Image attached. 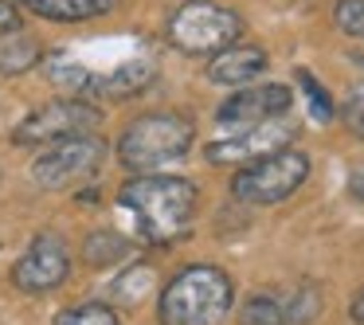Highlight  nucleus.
I'll return each instance as SVG.
<instances>
[{
	"instance_id": "9",
	"label": "nucleus",
	"mask_w": 364,
	"mask_h": 325,
	"mask_svg": "<svg viewBox=\"0 0 364 325\" xmlns=\"http://www.w3.org/2000/svg\"><path fill=\"white\" fill-rule=\"evenodd\" d=\"M67 275H71V251H67L63 239L48 235V231L36 235L12 267V282L24 294H48L55 286H63Z\"/></svg>"
},
{
	"instance_id": "20",
	"label": "nucleus",
	"mask_w": 364,
	"mask_h": 325,
	"mask_svg": "<svg viewBox=\"0 0 364 325\" xmlns=\"http://www.w3.org/2000/svg\"><path fill=\"white\" fill-rule=\"evenodd\" d=\"M298 87H301V95H306V102H309V118L333 122V114H337V106H333V95L314 79V75L306 71V67H298Z\"/></svg>"
},
{
	"instance_id": "25",
	"label": "nucleus",
	"mask_w": 364,
	"mask_h": 325,
	"mask_svg": "<svg viewBox=\"0 0 364 325\" xmlns=\"http://www.w3.org/2000/svg\"><path fill=\"white\" fill-rule=\"evenodd\" d=\"M348 317H353L356 325H364V290L353 298V306H348Z\"/></svg>"
},
{
	"instance_id": "23",
	"label": "nucleus",
	"mask_w": 364,
	"mask_h": 325,
	"mask_svg": "<svg viewBox=\"0 0 364 325\" xmlns=\"http://www.w3.org/2000/svg\"><path fill=\"white\" fill-rule=\"evenodd\" d=\"M12 28H20V9L12 0H0V32H12Z\"/></svg>"
},
{
	"instance_id": "4",
	"label": "nucleus",
	"mask_w": 364,
	"mask_h": 325,
	"mask_svg": "<svg viewBox=\"0 0 364 325\" xmlns=\"http://www.w3.org/2000/svg\"><path fill=\"white\" fill-rule=\"evenodd\" d=\"M306 181H309V157L301 149L286 145L278 153H267V157H255L247 165H239L235 181H231V196L239 204L267 208V204L290 200Z\"/></svg>"
},
{
	"instance_id": "17",
	"label": "nucleus",
	"mask_w": 364,
	"mask_h": 325,
	"mask_svg": "<svg viewBox=\"0 0 364 325\" xmlns=\"http://www.w3.org/2000/svg\"><path fill=\"white\" fill-rule=\"evenodd\" d=\"M110 294L122 302V306H137V302H145L153 294V270L145 267V262H134L129 270H122V275L114 278Z\"/></svg>"
},
{
	"instance_id": "6",
	"label": "nucleus",
	"mask_w": 364,
	"mask_h": 325,
	"mask_svg": "<svg viewBox=\"0 0 364 325\" xmlns=\"http://www.w3.org/2000/svg\"><path fill=\"white\" fill-rule=\"evenodd\" d=\"M106 165V142L95 134H75L63 142L43 145V153L32 161V181L48 192H67L95 181Z\"/></svg>"
},
{
	"instance_id": "22",
	"label": "nucleus",
	"mask_w": 364,
	"mask_h": 325,
	"mask_svg": "<svg viewBox=\"0 0 364 325\" xmlns=\"http://www.w3.org/2000/svg\"><path fill=\"white\" fill-rule=\"evenodd\" d=\"M341 118H345V126L353 129L356 137H364V82L348 90L345 106H341Z\"/></svg>"
},
{
	"instance_id": "18",
	"label": "nucleus",
	"mask_w": 364,
	"mask_h": 325,
	"mask_svg": "<svg viewBox=\"0 0 364 325\" xmlns=\"http://www.w3.org/2000/svg\"><path fill=\"white\" fill-rule=\"evenodd\" d=\"M239 325H290V321L282 314L278 294H251L239 306Z\"/></svg>"
},
{
	"instance_id": "15",
	"label": "nucleus",
	"mask_w": 364,
	"mask_h": 325,
	"mask_svg": "<svg viewBox=\"0 0 364 325\" xmlns=\"http://www.w3.org/2000/svg\"><path fill=\"white\" fill-rule=\"evenodd\" d=\"M129 239L122 235V231H110V228H102V231H90L87 235V247H82V259L90 262V267H114V262H122L129 255Z\"/></svg>"
},
{
	"instance_id": "24",
	"label": "nucleus",
	"mask_w": 364,
	"mask_h": 325,
	"mask_svg": "<svg viewBox=\"0 0 364 325\" xmlns=\"http://www.w3.org/2000/svg\"><path fill=\"white\" fill-rule=\"evenodd\" d=\"M348 192H353V196L364 204V169H356V173L348 176Z\"/></svg>"
},
{
	"instance_id": "3",
	"label": "nucleus",
	"mask_w": 364,
	"mask_h": 325,
	"mask_svg": "<svg viewBox=\"0 0 364 325\" xmlns=\"http://www.w3.org/2000/svg\"><path fill=\"white\" fill-rule=\"evenodd\" d=\"M196 142V126L184 114H141L118 134V161L129 173H153L173 165Z\"/></svg>"
},
{
	"instance_id": "16",
	"label": "nucleus",
	"mask_w": 364,
	"mask_h": 325,
	"mask_svg": "<svg viewBox=\"0 0 364 325\" xmlns=\"http://www.w3.org/2000/svg\"><path fill=\"white\" fill-rule=\"evenodd\" d=\"M278 302H282V314H286L290 325H309L317 314H321V290H317L314 282L290 286V290L278 294Z\"/></svg>"
},
{
	"instance_id": "21",
	"label": "nucleus",
	"mask_w": 364,
	"mask_h": 325,
	"mask_svg": "<svg viewBox=\"0 0 364 325\" xmlns=\"http://www.w3.org/2000/svg\"><path fill=\"white\" fill-rule=\"evenodd\" d=\"M333 24L345 36H353V40H364V0H337Z\"/></svg>"
},
{
	"instance_id": "13",
	"label": "nucleus",
	"mask_w": 364,
	"mask_h": 325,
	"mask_svg": "<svg viewBox=\"0 0 364 325\" xmlns=\"http://www.w3.org/2000/svg\"><path fill=\"white\" fill-rule=\"evenodd\" d=\"M20 9L32 16L55 20V24H82V20H98L118 4V0H16Z\"/></svg>"
},
{
	"instance_id": "1",
	"label": "nucleus",
	"mask_w": 364,
	"mask_h": 325,
	"mask_svg": "<svg viewBox=\"0 0 364 325\" xmlns=\"http://www.w3.org/2000/svg\"><path fill=\"white\" fill-rule=\"evenodd\" d=\"M118 208L126 212L129 235L137 243H173L192 228L200 208V192L184 176H165V173H137L134 181L122 184Z\"/></svg>"
},
{
	"instance_id": "11",
	"label": "nucleus",
	"mask_w": 364,
	"mask_h": 325,
	"mask_svg": "<svg viewBox=\"0 0 364 325\" xmlns=\"http://www.w3.org/2000/svg\"><path fill=\"white\" fill-rule=\"evenodd\" d=\"M153 79H157V59L153 55H134V59L118 63L106 75H98V71L87 67V90H82V98H90V95H98V98H134V95H141L145 87H153Z\"/></svg>"
},
{
	"instance_id": "19",
	"label": "nucleus",
	"mask_w": 364,
	"mask_h": 325,
	"mask_svg": "<svg viewBox=\"0 0 364 325\" xmlns=\"http://www.w3.org/2000/svg\"><path fill=\"white\" fill-rule=\"evenodd\" d=\"M51 325H122L114 306H102V302H79V306H67L51 317Z\"/></svg>"
},
{
	"instance_id": "12",
	"label": "nucleus",
	"mask_w": 364,
	"mask_h": 325,
	"mask_svg": "<svg viewBox=\"0 0 364 325\" xmlns=\"http://www.w3.org/2000/svg\"><path fill=\"white\" fill-rule=\"evenodd\" d=\"M267 67H270V55L262 48H239V43H231V48H223L212 55L208 79H212L215 87H247V82H255Z\"/></svg>"
},
{
	"instance_id": "5",
	"label": "nucleus",
	"mask_w": 364,
	"mask_h": 325,
	"mask_svg": "<svg viewBox=\"0 0 364 325\" xmlns=\"http://www.w3.org/2000/svg\"><path fill=\"white\" fill-rule=\"evenodd\" d=\"M239 36H243L239 12L223 9L215 0H188L168 16V43L184 55H215L239 43Z\"/></svg>"
},
{
	"instance_id": "14",
	"label": "nucleus",
	"mask_w": 364,
	"mask_h": 325,
	"mask_svg": "<svg viewBox=\"0 0 364 325\" xmlns=\"http://www.w3.org/2000/svg\"><path fill=\"white\" fill-rule=\"evenodd\" d=\"M40 63H43V48L32 32H24V28L0 32V75H24Z\"/></svg>"
},
{
	"instance_id": "7",
	"label": "nucleus",
	"mask_w": 364,
	"mask_h": 325,
	"mask_svg": "<svg viewBox=\"0 0 364 325\" xmlns=\"http://www.w3.org/2000/svg\"><path fill=\"white\" fill-rule=\"evenodd\" d=\"M102 122V110H98L90 98H55V102H43L12 129V142L20 149H43L51 142H63V137L75 134H90V129Z\"/></svg>"
},
{
	"instance_id": "10",
	"label": "nucleus",
	"mask_w": 364,
	"mask_h": 325,
	"mask_svg": "<svg viewBox=\"0 0 364 325\" xmlns=\"http://www.w3.org/2000/svg\"><path fill=\"white\" fill-rule=\"evenodd\" d=\"M294 106V90L286 82H259V87H239L231 98H223L215 122L220 126H255V122L278 118V114H290Z\"/></svg>"
},
{
	"instance_id": "8",
	"label": "nucleus",
	"mask_w": 364,
	"mask_h": 325,
	"mask_svg": "<svg viewBox=\"0 0 364 325\" xmlns=\"http://www.w3.org/2000/svg\"><path fill=\"white\" fill-rule=\"evenodd\" d=\"M301 134V122L290 118V114H278V118L255 122V126H243L239 134L220 137L204 149L208 165H247L255 157H267V153H278Z\"/></svg>"
},
{
	"instance_id": "2",
	"label": "nucleus",
	"mask_w": 364,
	"mask_h": 325,
	"mask_svg": "<svg viewBox=\"0 0 364 325\" xmlns=\"http://www.w3.org/2000/svg\"><path fill=\"white\" fill-rule=\"evenodd\" d=\"M231 306H235V282L228 278V270L192 262L165 282L157 298V317L161 325H220Z\"/></svg>"
}]
</instances>
